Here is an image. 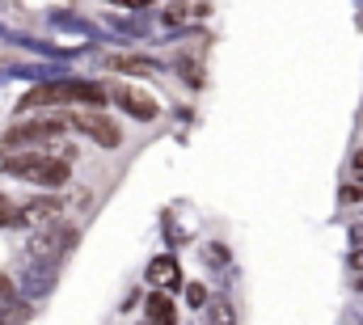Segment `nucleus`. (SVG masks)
Listing matches in <instances>:
<instances>
[{"mask_svg": "<svg viewBox=\"0 0 363 325\" xmlns=\"http://www.w3.org/2000/svg\"><path fill=\"white\" fill-rule=\"evenodd\" d=\"M114 72H135V77H148L152 72V60H135V55H110L106 60Z\"/></svg>", "mask_w": 363, "mask_h": 325, "instance_id": "nucleus-9", "label": "nucleus"}, {"mask_svg": "<svg viewBox=\"0 0 363 325\" xmlns=\"http://www.w3.org/2000/svg\"><path fill=\"white\" fill-rule=\"evenodd\" d=\"M355 169H359V173H363V153H355Z\"/></svg>", "mask_w": 363, "mask_h": 325, "instance_id": "nucleus-15", "label": "nucleus"}, {"mask_svg": "<svg viewBox=\"0 0 363 325\" xmlns=\"http://www.w3.org/2000/svg\"><path fill=\"white\" fill-rule=\"evenodd\" d=\"M207 325H241V321H237V313H233L228 300H211L207 304Z\"/></svg>", "mask_w": 363, "mask_h": 325, "instance_id": "nucleus-10", "label": "nucleus"}, {"mask_svg": "<svg viewBox=\"0 0 363 325\" xmlns=\"http://www.w3.org/2000/svg\"><path fill=\"white\" fill-rule=\"evenodd\" d=\"M110 97L131 114V119H140V123H152L157 114H161V106H157V97L148 93V89H135V84H114L110 89Z\"/></svg>", "mask_w": 363, "mask_h": 325, "instance_id": "nucleus-5", "label": "nucleus"}, {"mask_svg": "<svg viewBox=\"0 0 363 325\" xmlns=\"http://www.w3.org/2000/svg\"><path fill=\"white\" fill-rule=\"evenodd\" d=\"M148 279H152V287L169 292V287H178V283H182V270H178V262H174L169 253H161V258H152V262H148Z\"/></svg>", "mask_w": 363, "mask_h": 325, "instance_id": "nucleus-6", "label": "nucleus"}, {"mask_svg": "<svg viewBox=\"0 0 363 325\" xmlns=\"http://www.w3.org/2000/svg\"><path fill=\"white\" fill-rule=\"evenodd\" d=\"M114 4H123V9H140V4H152V0H114Z\"/></svg>", "mask_w": 363, "mask_h": 325, "instance_id": "nucleus-13", "label": "nucleus"}, {"mask_svg": "<svg viewBox=\"0 0 363 325\" xmlns=\"http://www.w3.org/2000/svg\"><path fill=\"white\" fill-rule=\"evenodd\" d=\"M64 123H68V127H77L85 140L97 144V148H118V144H123V131H118V127H114V119H110V114H101V110H72Z\"/></svg>", "mask_w": 363, "mask_h": 325, "instance_id": "nucleus-3", "label": "nucleus"}, {"mask_svg": "<svg viewBox=\"0 0 363 325\" xmlns=\"http://www.w3.org/2000/svg\"><path fill=\"white\" fill-rule=\"evenodd\" d=\"M64 101H106V89H97V84H81V81H55V84H38V89H30L26 93V101H21V110H38V106H64Z\"/></svg>", "mask_w": 363, "mask_h": 325, "instance_id": "nucleus-2", "label": "nucleus"}, {"mask_svg": "<svg viewBox=\"0 0 363 325\" xmlns=\"http://www.w3.org/2000/svg\"><path fill=\"white\" fill-rule=\"evenodd\" d=\"M351 266H355V270H363V249H355V253H351Z\"/></svg>", "mask_w": 363, "mask_h": 325, "instance_id": "nucleus-14", "label": "nucleus"}, {"mask_svg": "<svg viewBox=\"0 0 363 325\" xmlns=\"http://www.w3.org/2000/svg\"><path fill=\"white\" fill-rule=\"evenodd\" d=\"M55 211H60L55 199H34V203H26V207L17 211V220H26V224H43V220H51Z\"/></svg>", "mask_w": 363, "mask_h": 325, "instance_id": "nucleus-8", "label": "nucleus"}, {"mask_svg": "<svg viewBox=\"0 0 363 325\" xmlns=\"http://www.w3.org/2000/svg\"><path fill=\"white\" fill-rule=\"evenodd\" d=\"M4 224H17V207H13L9 194H0V228H4Z\"/></svg>", "mask_w": 363, "mask_h": 325, "instance_id": "nucleus-11", "label": "nucleus"}, {"mask_svg": "<svg viewBox=\"0 0 363 325\" xmlns=\"http://www.w3.org/2000/svg\"><path fill=\"white\" fill-rule=\"evenodd\" d=\"M60 131H64V123H60V119L17 123V127H9L4 144H9V148H34V144H55V140H60Z\"/></svg>", "mask_w": 363, "mask_h": 325, "instance_id": "nucleus-4", "label": "nucleus"}, {"mask_svg": "<svg viewBox=\"0 0 363 325\" xmlns=\"http://www.w3.org/2000/svg\"><path fill=\"white\" fill-rule=\"evenodd\" d=\"M186 296H190V304H207V292H203L199 283H190V292H186Z\"/></svg>", "mask_w": 363, "mask_h": 325, "instance_id": "nucleus-12", "label": "nucleus"}, {"mask_svg": "<svg viewBox=\"0 0 363 325\" xmlns=\"http://www.w3.org/2000/svg\"><path fill=\"white\" fill-rule=\"evenodd\" d=\"M4 169H9L13 177L30 182V186H51V190H60V186L68 182V161H64V157H47V153H17V157L4 161Z\"/></svg>", "mask_w": 363, "mask_h": 325, "instance_id": "nucleus-1", "label": "nucleus"}, {"mask_svg": "<svg viewBox=\"0 0 363 325\" xmlns=\"http://www.w3.org/2000/svg\"><path fill=\"white\" fill-rule=\"evenodd\" d=\"M148 321L152 325H178V309H174V300L165 296V292H157V296H148Z\"/></svg>", "mask_w": 363, "mask_h": 325, "instance_id": "nucleus-7", "label": "nucleus"}]
</instances>
